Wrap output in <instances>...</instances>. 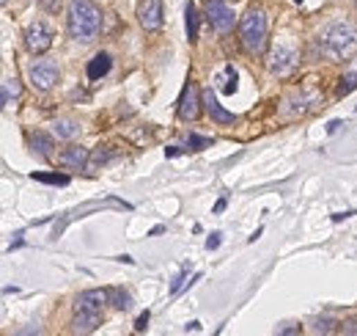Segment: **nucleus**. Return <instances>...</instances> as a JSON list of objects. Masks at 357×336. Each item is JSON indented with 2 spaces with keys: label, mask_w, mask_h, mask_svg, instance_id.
Returning <instances> with one entry per match:
<instances>
[{
  "label": "nucleus",
  "mask_w": 357,
  "mask_h": 336,
  "mask_svg": "<svg viewBox=\"0 0 357 336\" xmlns=\"http://www.w3.org/2000/svg\"><path fill=\"white\" fill-rule=\"evenodd\" d=\"M146 326H148V312H143L141 317H138V320H135V331H138V334H141V331H146Z\"/></svg>",
  "instance_id": "nucleus-26"
},
{
  "label": "nucleus",
  "mask_w": 357,
  "mask_h": 336,
  "mask_svg": "<svg viewBox=\"0 0 357 336\" xmlns=\"http://www.w3.org/2000/svg\"><path fill=\"white\" fill-rule=\"evenodd\" d=\"M58 163L67 168H85V163H88V149L80 146V144H71V146H67L58 155Z\"/></svg>",
  "instance_id": "nucleus-12"
},
{
  "label": "nucleus",
  "mask_w": 357,
  "mask_h": 336,
  "mask_svg": "<svg viewBox=\"0 0 357 336\" xmlns=\"http://www.w3.org/2000/svg\"><path fill=\"white\" fill-rule=\"evenodd\" d=\"M297 67V50L294 47H286V44H278L272 53H270V72L278 75V78H286L291 75Z\"/></svg>",
  "instance_id": "nucleus-8"
},
{
  "label": "nucleus",
  "mask_w": 357,
  "mask_h": 336,
  "mask_svg": "<svg viewBox=\"0 0 357 336\" xmlns=\"http://www.w3.org/2000/svg\"><path fill=\"white\" fill-rule=\"evenodd\" d=\"M58 78H61V69H58L55 61H33L28 67V81L39 91H50L53 85L58 83Z\"/></svg>",
  "instance_id": "nucleus-5"
},
{
  "label": "nucleus",
  "mask_w": 357,
  "mask_h": 336,
  "mask_svg": "<svg viewBox=\"0 0 357 336\" xmlns=\"http://www.w3.org/2000/svg\"><path fill=\"white\" fill-rule=\"evenodd\" d=\"M223 210H225V199H220V201L214 204V212H223Z\"/></svg>",
  "instance_id": "nucleus-33"
},
{
  "label": "nucleus",
  "mask_w": 357,
  "mask_h": 336,
  "mask_svg": "<svg viewBox=\"0 0 357 336\" xmlns=\"http://www.w3.org/2000/svg\"><path fill=\"white\" fill-rule=\"evenodd\" d=\"M107 303V289H85L80 292L74 303V320L71 331L74 334H91L102 326V306Z\"/></svg>",
  "instance_id": "nucleus-3"
},
{
  "label": "nucleus",
  "mask_w": 357,
  "mask_h": 336,
  "mask_svg": "<svg viewBox=\"0 0 357 336\" xmlns=\"http://www.w3.org/2000/svg\"><path fill=\"white\" fill-rule=\"evenodd\" d=\"M316 50L330 61H344L357 53V25L349 19L330 22L316 36Z\"/></svg>",
  "instance_id": "nucleus-1"
},
{
  "label": "nucleus",
  "mask_w": 357,
  "mask_h": 336,
  "mask_svg": "<svg viewBox=\"0 0 357 336\" xmlns=\"http://www.w3.org/2000/svg\"><path fill=\"white\" fill-rule=\"evenodd\" d=\"M184 28H187V39L198 42V11H195L193 0H187V6H184Z\"/></svg>",
  "instance_id": "nucleus-16"
},
{
  "label": "nucleus",
  "mask_w": 357,
  "mask_h": 336,
  "mask_svg": "<svg viewBox=\"0 0 357 336\" xmlns=\"http://www.w3.org/2000/svg\"><path fill=\"white\" fill-rule=\"evenodd\" d=\"M338 127H341V121H338V119H333V121L327 124V133H338Z\"/></svg>",
  "instance_id": "nucleus-30"
},
{
  "label": "nucleus",
  "mask_w": 357,
  "mask_h": 336,
  "mask_svg": "<svg viewBox=\"0 0 357 336\" xmlns=\"http://www.w3.org/2000/svg\"><path fill=\"white\" fill-rule=\"evenodd\" d=\"M223 91H225V94H234V91H236V72H234V67H225V83H223Z\"/></svg>",
  "instance_id": "nucleus-22"
},
{
  "label": "nucleus",
  "mask_w": 357,
  "mask_h": 336,
  "mask_svg": "<svg viewBox=\"0 0 357 336\" xmlns=\"http://www.w3.org/2000/svg\"><path fill=\"white\" fill-rule=\"evenodd\" d=\"M344 334H357V320H347L344 323Z\"/></svg>",
  "instance_id": "nucleus-29"
},
{
  "label": "nucleus",
  "mask_w": 357,
  "mask_h": 336,
  "mask_svg": "<svg viewBox=\"0 0 357 336\" xmlns=\"http://www.w3.org/2000/svg\"><path fill=\"white\" fill-rule=\"evenodd\" d=\"M294 3H302V0H294Z\"/></svg>",
  "instance_id": "nucleus-35"
},
{
  "label": "nucleus",
  "mask_w": 357,
  "mask_h": 336,
  "mask_svg": "<svg viewBox=\"0 0 357 336\" xmlns=\"http://www.w3.org/2000/svg\"><path fill=\"white\" fill-rule=\"evenodd\" d=\"M0 99H3V108H17V102L22 99V83H19L17 78H6V81H3V94H0Z\"/></svg>",
  "instance_id": "nucleus-14"
},
{
  "label": "nucleus",
  "mask_w": 357,
  "mask_h": 336,
  "mask_svg": "<svg viewBox=\"0 0 357 336\" xmlns=\"http://www.w3.org/2000/svg\"><path fill=\"white\" fill-rule=\"evenodd\" d=\"M165 155H168V158H176V155H182V149H179V146H168Z\"/></svg>",
  "instance_id": "nucleus-31"
},
{
  "label": "nucleus",
  "mask_w": 357,
  "mask_h": 336,
  "mask_svg": "<svg viewBox=\"0 0 357 336\" xmlns=\"http://www.w3.org/2000/svg\"><path fill=\"white\" fill-rule=\"evenodd\" d=\"M138 22L148 33L159 31L162 28V0H141L138 3Z\"/></svg>",
  "instance_id": "nucleus-10"
},
{
  "label": "nucleus",
  "mask_w": 357,
  "mask_h": 336,
  "mask_svg": "<svg viewBox=\"0 0 357 336\" xmlns=\"http://www.w3.org/2000/svg\"><path fill=\"white\" fill-rule=\"evenodd\" d=\"M53 130H55L58 138H74V135L80 133V124L71 121V119H58V121L53 124Z\"/></svg>",
  "instance_id": "nucleus-18"
},
{
  "label": "nucleus",
  "mask_w": 357,
  "mask_h": 336,
  "mask_svg": "<svg viewBox=\"0 0 357 336\" xmlns=\"http://www.w3.org/2000/svg\"><path fill=\"white\" fill-rule=\"evenodd\" d=\"M336 320H330V317H324V320H316V326H313V331L316 334H333L336 331Z\"/></svg>",
  "instance_id": "nucleus-21"
},
{
  "label": "nucleus",
  "mask_w": 357,
  "mask_h": 336,
  "mask_svg": "<svg viewBox=\"0 0 357 336\" xmlns=\"http://www.w3.org/2000/svg\"><path fill=\"white\" fill-rule=\"evenodd\" d=\"M110 67H113V61H110V56L107 53H96L91 61H88V81H99V78H105L107 72H110Z\"/></svg>",
  "instance_id": "nucleus-13"
},
{
  "label": "nucleus",
  "mask_w": 357,
  "mask_h": 336,
  "mask_svg": "<svg viewBox=\"0 0 357 336\" xmlns=\"http://www.w3.org/2000/svg\"><path fill=\"white\" fill-rule=\"evenodd\" d=\"M220 237H223V235H220V232H214L212 237L207 240V249H209V251H214V249H220Z\"/></svg>",
  "instance_id": "nucleus-27"
},
{
  "label": "nucleus",
  "mask_w": 357,
  "mask_h": 336,
  "mask_svg": "<svg viewBox=\"0 0 357 336\" xmlns=\"http://www.w3.org/2000/svg\"><path fill=\"white\" fill-rule=\"evenodd\" d=\"M31 146H33V152H39L42 158H50L53 149H55V141H53V135H47V133H31Z\"/></svg>",
  "instance_id": "nucleus-15"
},
{
  "label": "nucleus",
  "mask_w": 357,
  "mask_h": 336,
  "mask_svg": "<svg viewBox=\"0 0 357 336\" xmlns=\"http://www.w3.org/2000/svg\"><path fill=\"white\" fill-rule=\"evenodd\" d=\"M207 19L217 33H231L234 31V8L225 3V0H207Z\"/></svg>",
  "instance_id": "nucleus-7"
},
{
  "label": "nucleus",
  "mask_w": 357,
  "mask_h": 336,
  "mask_svg": "<svg viewBox=\"0 0 357 336\" xmlns=\"http://www.w3.org/2000/svg\"><path fill=\"white\" fill-rule=\"evenodd\" d=\"M281 336H291V334H299V326H286V328H278Z\"/></svg>",
  "instance_id": "nucleus-28"
},
{
  "label": "nucleus",
  "mask_w": 357,
  "mask_h": 336,
  "mask_svg": "<svg viewBox=\"0 0 357 336\" xmlns=\"http://www.w3.org/2000/svg\"><path fill=\"white\" fill-rule=\"evenodd\" d=\"M201 105H204V91H198L193 83H187L182 99H179V116L184 121H195L201 116Z\"/></svg>",
  "instance_id": "nucleus-9"
},
{
  "label": "nucleus",
  "mask_w": 357,
  "mask_h": 336,
  "mask_svg": "<svg viewBox=\"0 0 357 336\" xmlns=\"http://www.w3.org/2000/svg\"><path fill=\"white\" fill-rule=\"evenodd\" d=\"M349 215H355V212H336V215H333V221L338 224V221H344V218H349Z\"/></svg>",
  "instance_id": "nucleus-32"
},
{
  "label": "nucleus",
  "mask_w": 357,
  "mask_h": 336,
  "mask_svg": "<svg viewBox=\"0 0 357 336\" xmlns=\"http://www.w3.org/2000/svg\"><path fill=\"white\" fill-rule=\"evenodd\" d=\"M355 88H357V72H349V75H344V78L338 81L336 96H347V94H352Z\"/></svg>",
  "instance_id": "nucleus-19"
},
{
  "label": "nucleus",
  "mask_w": 357,
  "mask_h": 336,
  "mask_svg": "<svg viewBox=\"0 0 357 336\" xmlns=\"http://www.w3.org/2000/svg\"><path fill=\"white\" fill-rule=\"evenodd\" d=\"M25 47L33 53V56H42V53H47L50 47H53V31L47 28V22H42V19H36V22H31L28 28H25Z\"/></svg>",
  "instance_id": "nucleus-6"
},
{
  "label": "nucleus",
  "mask_w": 357,
  "mask_h": 336,
  "mask_svg": "<svg viewBox=\"0 0 357 336\" xmlns=\"http://www.w3.org/2000/svg\"><path fill=\"white\" fill-rule=\"evenodd\" d=\"M267 36H270L267 14L261 8H250L239 22V39H242L245 50L253 56H261L267 50Z\"/></svg>",
  "instance_id": "nucleus-4"
},
{
  "label": "nucleus",
  "mask_w": 357,
  "mask_h": 336,
  "mask_svg": "<svg viewBox=\"0 0 357 336\" xmlns=\"http://www.w3.org/2000/svg\"><path fill=\"white\" fill-rule=\"evenodd\" d=\"M107 303H113V309H119V312H127L132 306V298L121 287H110L107 289Z\"/></svg>",
  "instance_id": "nucleus-17"
},
{
  "label": "nucleus",
  "mask_w": 357,
  "mask_h": 336,
  "mask_svg": "<svg viewBox=\"0 0 357 336\" xmlns=\"http://www.w3.org/2000/svg\"><path fill=\"white\" fill-rule=\"evenodd\" d=\"M184 276H187V267H182V273L173 278V284H171V295H179V289H182V284H184Z\"/></svg>",
  "instance_id": "nucleus-25"
},
{
  "label": "nucleus",
  "mask_w": 357,
  "mask_h": 336,
  "mask_svg": "<svg viewBox=\"0 0 357 336\" xmlns=\"http://www.w3.org/2000/svg\"><path fill=\"white\" fill-rule=\"evenodd\" d=\"M33 179L36 182H44V185H69V176L67 174H36L33 171Z\"/></svg>",
  "instance_id": "nucleus-20"
},
{
  "label": "nucleus",
  "mask_w": 357,
  "mask_h": 336,
  "mask_svg": "<svg viewBox=\"0 0 357 336\" xmlns=\"http://www.w3.org/2000/svg\"><path fill=\"white\" fill-rule=\"evenodd\" d=\"M355 8H357V0H355Z\"/></svg>",
  "instance_id": "nucleus-36"
},
{
  "label": "nucleus",
  "mask_w": 357,
  "mask_h": 336,
  "mask_svg": "<svg viewBox=\"0 0 357 336\" xmlns=\"http://www.w3.org/2000/svg\"><path fill=\"white\" fill-rule=\"evenodd\" d=\"M67 28H69V36L74 42L91 44L102 31V14L91 0H69Z\"/></svg>",
  "instance_id": "nucleus-2"
},
{
  "label": "nucleus",
  "mask_w": 357,
  "mask_h": 336,
  "mask_svg": "<svg viewBox=\"0 0 357 336\" xmlns=\"http://www.w3.org/2000/svg\"><path fill=\"white\" fill-rule=\"evenodd\" d=\"M204 110L212 116L214 124H234V121H236V116H234L231 110H225V108L217 102V96H214L212 88L204 91Z\"/></svg>",
  "instance_id": "nucleus-11"
},
{
  "label": "nucleus",
  "mask_w": 357,
  "mask_h": 336,
  "mask_svg": "<svg viewBox=\"0 0 357 336\" xmlns=\"http://www.w3.org/2000/svg\"><path fill=\"white\" fill-rule=\"evenodd\" d=\"M110 158H116V152H102V149H99V152L91 158V166H102V163H107Z\"/></svg>",
  "instance_id": "nucleus-24"
},
{
  "label": "nucleus",
  "mask_w": 357,
  "mask_h": 336,
  "mask_svg": "<svg viewBox=\"0 0 357 336\" xmlns=\"http://www.w3.org/2000/svg\"><path fill=\"white\" fill-rule=\"evenodd\" d=\"M0 3H3V6H6V3H8V0H0Z\"/></svg>",
  "instance_id": "nucleus-34"
},
{
  "label": "nucleus",
  "mask_w": 357,
  "mask_h": 336,
  "mask_svg": "<svg viewBox=\"0 0 357 336\" xmlns=\"http://www.w3.org/2000/svg\"><path fill=\"white\" fill-rule=\"evenodd\" d=\"M187 146H190V149H204V146H209V138H201V135H190V138H187Z\"/></svg>",
  "instance_id": "nucleus-23"
}]
</instances>
